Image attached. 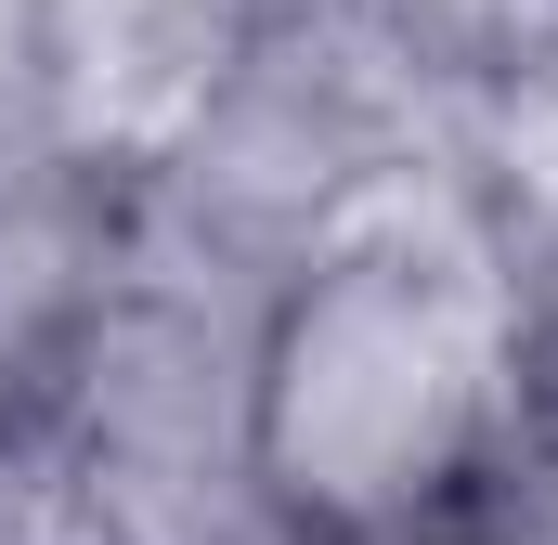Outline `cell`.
<instances>
[{
    "instance_id": "6da1fadb",
    "label": "cell",
    "mask_w": 558,
    "mask_h": 545,
    "mask_svg": "<svg viewBox=\"0 0 558 545\" xmlns=\"http://www.w3.org/2000/svg\"><path fill=\"white\" fill-rule=\"evenodd\" d=\"M234 468L274 545H546L558 299L520 195L351 169L247 299Z\"/></svg>"
},
{
    "instance_id": "7a4b0ae2",
    "label": "cell",
    "mask_w": 558,
    "mask_h": 545,
    "mask_svg": "<svg viewBox=\"0 0 558 545\" xmlns=\"http://www.w3.org/2000/svg\"><path fill=\"white\" fill-rule=\"evenodd\" d=\"M286 0H39L52 169L105 208L195 182L274 78Z\"/></svg>"
},
{
    "instance_id": "3957f363",
    "label": "cell",
    "mask_w": 558,
    "mask_h": 545,
    "mask_svg": "<svg viewBox=\"0 0 558 545\" xmlns=\"http://www.w3.org/2000/svg\"><path fill=\"white\" fill-rule=\"evenodd\" d=\"M364 13H377V52L428 92H468V105L558 92V0H364Z\"/></svg>"
},
{
    "instance_id": "277c9868",
    "label": "cell",
    "mask_w": 558,
    "mask_h": 545,
    "mask_svg": "<svg viewBox=\"0 0 558 545\" xmlns=\"http://www.w3.org/2000/svg\"><path fill=\"white\" fill-rule=\"evenodd\" d=\"M65 182L52 169V105H39V0H0V195Z\"/></svg>"
}]
</instances>
